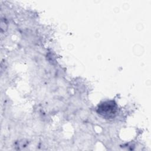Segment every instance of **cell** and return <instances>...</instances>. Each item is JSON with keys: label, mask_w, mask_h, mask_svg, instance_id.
I'll return each instance as SVG.
<instances>
[{"label": "cell", "mask_w": 151, "mask_h": 151, "mask_svg": "<svg viewBox=\"0 0 151 151\" xmlns=\"http://www.w3.org/2000/svg\"><path fill=\"white\" fill-rule=\"evenodd\" d=\"M117 110L116 103L113 100H109L100 103L98 106L97 111L103 117L110 119L114 116Z\"/></svg>", "instance_id": "obj_1"}]
</instances>
